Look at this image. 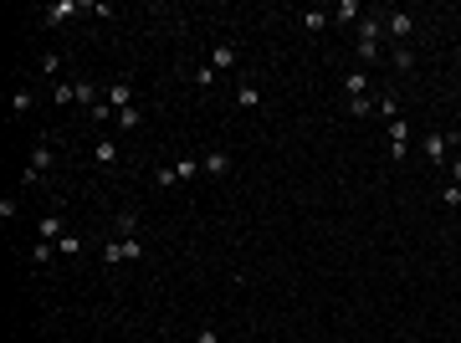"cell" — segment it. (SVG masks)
I'll list each match as a JSON object with an SVG mask.
<instances>
[{"label":"cell","mask_w":461,"mask_h":343,"mask_svg":"<svg viewBox=\"0 0 461 343\" xmlns=\"http://www.w3.org/2000/svg\"><path fill=\"white\" fill-rule=\"evenodd\" d=\"M103 103H108V108H113V113H123V108H134V82H113V88L103 93Z\"/></svg>","instance_id":"obj_6"},{"label":"cell","mask_w":461,"mask_h":343,"mask_svg":"<svg viewBox=\"0 0 461 343\" xmlns=\"http://www.w3.org/2000/svg\"><path fill=\"white\" fill-rule=\"evenodd\" d=\"M343 93H348V103H364V98H375V93H369V72H364V67H354V72L343 77Z\"/></svg>","instance_id":"obj_4"},{"label":"cell","mask_w":461,"mask_h":343,"mask_svg":"<svg viewBox=\"0 0 461 343\" xmlns=\"http://www.w3.org/2000/svg\"><path fill=\"white\" fill-rule=\"evenodd\" d=\"M52 103H57V108H72V103H77V82H52Z\"/></svg>","instance_id":"obj_13"},{"label":"cell","mask_w":461,"mask_h":343,"mask_svg":"<svg viewBox=\"0 0 461 343\" xmlns=\"http://www.w3.org/2000/svg\"><path fill=\"white\" fill-rule=\"evenodd\" d=\"M41 72H47V77L57 82V72H62V57H41Z\"/></svg>","instance_id":"obj_28"},{"label":"cell","mask_w":461,"mask_h":343,"mask_svg":"<svg viewBox=\"0 0 461 343\" xmlns=\"http://www.w3.org/2000/svg\"><path fill=\"white\" fill-rule=\"evenodd\" d=\"M236 108H261V93H256V82H241V88H236Z\"/></svg>","instance_id":"obj_14"},{"label":"cell","mask_w":461,"mask_h":343,"mask_svg":"<svg viewBox=\"0 0 461 343\" xmlns=\"http://www.w3.org/2000/svg\"><path fill=\"white\" fill-rule=\"evenodd\" d=\"M31 262H52V241H36L31 246Z\"/></svg>","instance_id":"obj_27"},{"label":"cell","mask_w":461,"mask_h":343,"mask_svg":"<svg viewBox=\"0 0 461 343\" xmlns=\"http://www.w3.org/2000/svg\"><path fill=\"white\" fill-rule=\"evenodd\" d=\"M103 262H108V267L123 262V241H118V236H113V241H103Z\"/></svg>","instance_id":"obj_21"},{"label":"cell","mask_w":461,"mask_h":343,"mask_svg":"<svg viewBox=\"0 0 461 343\" xmlns=\"http://www.w3.org/2000/svg\"><path fill=\"white\" fill-rule=\"evenodd\" d=\"M215 77H221V72H215L210 62H205V67H195V82H200V88H215Z\"/></svg>","instance_id":"obj_25"},{"label":"cell","mask_w":461,"mask_h":343,"mask_svg":"<svg viewBox=\"0 0 461 343\" xmlns=\"http://www.w3.org/2000/svg\"><path fill=\"white\" fill-rule=\"evenodd\" d=\"M236 62H241V57H236V47H231V41H215V52H210V67H215V72H231Z\"/></svg>","instance_id":"obj_8"},{"label":"cell","mask_w":461,"mask_h":343,"mask_svg":"<svg viewBox=\"0 0 461 343\" xmlns=\"http://www.w3.org/2000/svg\"><path fill=\"white\" fill-rule=\"evenodd\" d=\"M385 31L394 36V47H405V41H410V31H415V21H410L405 11H385Z\"/></svg>","instance_id":"obj_3"},{"label":"cell","mask_w":461,"mask_h":343,"mask_svg":"<svg viewBox=\"0 0 461 343\" xmlns=\"http://www.w3.org/2000/svg\"><path fill=\"white\" fill-rule=\"evenodd\" d=\"M62 236H67L62 216H47V221H36V241H62Z\"/></svg>","instance_id":"obj_12"},{"label":"cell","mask_w":461,"mask_h":343,"mask_svg":"<svg viewBox=\"0 0 461 343\" xmlns=\"http://www.w3.org/2000/svg\"><path fill=\"white\" fill-rule=\"evenodd\" d=\"M389 62H394L400 72H410V62H415V57H410V47H394V52H389Z\"/></svg>","instance_id":"obj_26"},{"label":"cell","mask_w":461,"mask_h":343,"mask_svg":"<svg viewBox=\"0 0 461 343\" xmlns=\"http://www.w3.org/2000/svg\"><path fill=\"white\" fill-rule=\"evenodd\" d=\"M200 169H205L210 180H226L231 175V154H226V149H210V154L200 159Z\"/></svg>","instance_id":"obj_7"},{"label":"cell","mask_w":461,"mask_h":343,"mask_svg":"<svg viewBox=\"0 0 461 343\" xmlns=\"http://www.w3.org/2000/svg\"><path fill=\"white\" fill-rule=\"evenodd\" d=\"M174 175H180V180H195V175H200V159H180V164H174Z\"/></svg>","instance_id":"obj_23"},{"label":"cell","mask_w":461,"mask_h":343,"mask_svg":"<svg viewBox=\"0 0 461 343\" xmlns=\"http://www.w3.org/2000/svg\"><path fill=\"white\" fill-rule=\"evenodd\" d=\"M380 31H385V16H364L359 21V41H380Z\"/></svg>","instance_id":"obj_16"},{"label":"cell","mask_w":461,"mask_h":343,"mask_svg":"<svg viewBox=\"0 0 461 343\" xmlns=\"http://www.w3.org/2000/svg\"><path fill=\"white\" fill-rule=\"evenodd\" d=\"M426 159L441 169V164L451 159V134H426Z\"/></svg>","instance_id":"obj_5"},{"label":"cell","mask_w":461,"mask_h":343,"mask_svg":"<svg viewBox=\"0 0 461 343\" xmlns=\"http://www.w3.org/2000/svg\"><path fill=\"white\" fill-rule=\"evenodd\" d=\"M52 144H36L31 149V164H26V175H21V180H26V185H41V175H47V169H52Z\"/></svg>","instance_id":"obj_1"},{"label":"cell","mask_w":461,"mask_h":343,"mask_svg":"<svg viewBox=\"0 0 461 343\" xmlns=\"http://www.w3.org/2000/svg\"><path fill=\"white\" fill-rule=\"evenodd\" d=\"M123 262H144V241L134 236V241H123Z\"/></svg>","instance_id":"obj_24"},{"label":"cell","mask_w":461,"mask_h":343,"mask_svg":"<svg viewBox=\"0 0 461 343\" xmlns=\"http://www.w3.org/2000/svg\"><path fill=\"white\" fill-rule=\"evenodd\" d=\"M113 236H118V241H134V236H139V216H134V210L113 216Z\"/></svg>","instance_id":"obj_11"},{"label":"cell","mask_w":461,"mask_h":343,"mask_svg":"<svg viewBox=\"0 0 461 343\" xmlns=\"http://www.w3.org/2000/svg\"><path fill=\"white\" fill-rule=\"evenodd\" d=\"M31 103H36L31 88H16V93H11V113H31Z\"/></svg>","instance_id":"obj_18"},{"label":"cell","mask_w":461,"mask_h":343,"mask_svg":"<svg viewBox=\"0 0 461 343\" xmlns=\"http://www.w3.org/2000/svg\"><path fill=\"white\" fill-rule=\"evenodd\" d=\"M113 123H118V128H139V123H144V108L134 103V108H123V113H118Z\"/></svg>","instance_id":"obj_20"},{"label":"cell","mask_w":461,"mask_h":343,"mask_svg":"<svg viewBox=\"0 0 461 343\" xmlns=\"http://www.w3.org/2000/svg\"><path fill=\"white\" fill-rule=\"evenodd\" d=\"M328 26H334V16H328V11H318V6L302 11V31H307V36H323Z\"/></svg>","instance_id":"obj_9"},{"label":"cell","mask_w":461,"mask_h":343,"mask_svg":"<svg viewBox=\"0 0 461 343\" xmlns=\"http://www.w3.org/2000/svg\"><path fill=\"white\" fill-rule=\"evenodd\" d=\"M154 185H164V190H169V185H180V175H174V164H159V169H154Z\"/></svg>","instance_id":"obj_22"},{"label":"cell","mask_w":461,"mask_h":343,"mask_svg":"<svg viewBox=\"0 0 461 343\" xmlns=\"http://www.w3.org/2000/svg\"><path fill=\"white\" fill-rule=\"evenodd\" d=\"M385 139H389V159H405V154H410V123H405V118H394V123L385 128Z\"/></svg>","instance_id":"obj_2"},{"label":"cell","mask_w":461,"mask_h":343,"mask_svg":"<svg viewBox=\"0 0 461 343\" xmlns=\"http://www.w3.org/2000/svg\"><path fill=\"white\" fill-rule=\"evenodd\" d=\"M195 343H221V338H215V328H200V333H195Z\"/></svg>","instance_id":"obj_30"},{"label":"cell","mask_w":461,"mask_h":343,"mask_svg":"<svg viewBox=\"0 0 461 343\" xmlns=\"http://www.w3.org/2000/svg\"><path fill=\"white\" fill-rule=\"evenodd\" d=\"M446 205H461V185H446V195H441Z\"/></svg>","instance_id":"obj_29"},{"label":"cell","mask_w":461,"mask_h":343,"mask_svg":"<svg viewBox=\"0 0 461 343\" xmlns=\"http://www.w3.org/2000/svg\"><path fill=\"white\" fill-rule=\"evenodd\" d=\"M77 251H82V236H77V231H67V236L57 241V256H77Z\"/></svg>","instance_id":"obj_19"},{"label":"cell","mask_w":461,"mask_h":343,"mask_svg":"<svg viewBox=\"0 0 461 343\" xmlns=\"http://www.w3.org/2000/svg\"><path fill=\"white\" fill-rule=\"evenodd\" d=\"M338 21V26H348V21H359V0H338V11H328Z\"/></svg>","instance_id":"obj_17"},{"label":"cell","mask_w":461,"mask_h":343,"mask_svg":"<svg viewBox=\"0 0 461 343\" xmlns=\"http://www.w3.org/2000/svg\"><path fill=\"white\" fill-rule=\"evenodd\" d=\"M451 180H461V154H456V159H451Z\"/></svg>","instance_id":"obj_31"},{"label":"cell","mask_w":461,"mask_h":343,"mask_svg":"<svg viewBox=\"0 0 461 343\" xmlns=\"http://www.w3.org/2000/svg\"><path fill=\"white\" fill-rule=\"evenodd\" d=\"M93 159H98L103 169H113V164H118V139H93Z\"/></svg>","instance_id":"obj_10"},{"label":"cell","mask_w":461,"mask_h":343,"mask_svg":"<svg viewBox=\"0 0 461 343\" xmlns=\"http://www.w3.org/2000/svg\"><path fill=\"white\" fill-rule=\"evenodd\" d=\"M72 0H57V6H47V26H67V21H72Z\"/></svg>","instance_id":"obj_15"}]
</instances>
